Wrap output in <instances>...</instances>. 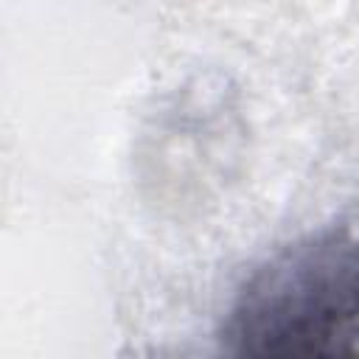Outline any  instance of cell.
Segmentation results:
<instances>
[{"instance_id": "obj_1", "label": "cell", "mask_w": 359, "mask_h": 359, "mask_svg": "<svg viewBox=\"0 0 359 359\" xmlns=\"http://www.w3.org/2000/svg\"><path fill=\"white\" fill-rule=\"evenodd\" d=\"M222 359H359V236L328 230L258 266L227 309Z\"/></svg>"}]
</instances>
